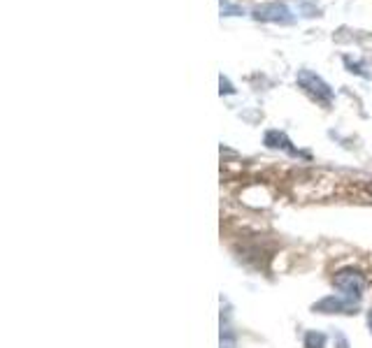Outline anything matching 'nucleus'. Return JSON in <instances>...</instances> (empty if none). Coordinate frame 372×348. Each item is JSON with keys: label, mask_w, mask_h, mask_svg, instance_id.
<instances>
[{"label": "nucleus", "mask_w": 372, "mask_h": 348, "mask_svg": "<svg viewBox=\"0 0 372 348\" xmlns=\"http://www.w3.org/2000/svg\"><path fill=\"white\" fill-rule=\"evenodd\" d=\"M295 81H298V86L305 90V93L312 97L314 102L323 104V107H328V104L333 102V88H330L319 74L312 72V70H307V68L298 70V74H295Z\"/></svg>", "instance_id": "1"}, {"label": "nucleus", "mask_w": 372, "mask_h": 348, "mask_svg": "<svg viewBox=\"0 0 372 348\" xmlns=\"http://www.w3.org/2000/svg\"><path fill=\"white\" fill-rule=\"evenodd\" d=\"M333 285L340 290L342 297L351 299V302H361L363 292H365V276L358 269H340L333 276Z\"/></svg>", "instance_id": "2"}, {"label": "nucleus", "mask_w": 372, "mask_h": 348, "mask_svg": "<svg viewBox=\"0 0 372 348\" xmlns=\"http://www.w3.org/2000/svg\"><path fill=\"white\" fill-rule=\"evenodd\" d=\"M254 19L256 21H263V24H281V26H288L293 24V14L288 10L286 5L281 3H265V5H258L254 7Z\"/></svg>", "instance_id": "3"}, {"label": "nucleus", "mask_w": 372, "mask_h": 348, "mask_svg": "<svg viewBox=\"0 0 372 348\" xmlns=\"http://www.w3.org/2000/svg\"><path fill=\"white\" fill-rule=\"evenodd\" d=\"M314 313H344V316H354L358 311V302H351V299L342 297V295H328L319 299L316 304H312Z\"/></svg>", "instance_id": "4"}, {"label": "nucleus", "mask_w": 372, "mask_h": 348, "mask_svg": "<svg viewBox=\"0 0 372 348\" xmlns=\"http://www.w3.org/2000/svg\"><path fill=\"white\" fill-rule=\"evenodd\" d=\"M265 144L270 146V149H281V151H288V153H293V156H298V151L291 146V139H288L281 130H268Z\"/></svg>", "instance_id": "5"}, {"label": "nucleus", "mask_w": 372, "mask_h": 348, "mask_svg": "<svg viewBox=\"0 0 372 348\" xmlns=\"http://www.w3.org/2000/svg\"><path fill=\"white\" fill-rule=\"evenodd\" d=\"M302 346H305V348H326V334L316 332V330H309V332H305Z\"/></svg>", "instance_id": "6"}, {"label": "nucleus", "mask_w": 372, "mask_h": 348, "mask_svg": "<svg viewBox=\"0 0 372 348\" xmlns=\"http://www.w3.org/2000/svg\"><path fill=\"white\" fill-rule=\"evenodd\" d=\"M222 348H235V337H233L231 327L222 325Z\"/></svg>", "instance_id": "7"}, {"label": "nucleus", "mask_w": 372, "mask_h": 348, "mask_svg": "<svg viewBox=\"0 0 372 348\" xmlns=\"http://www.w3.org/2000/svg\"><path fill=\"white\" fill-rule=\"evenodd\" d=\"M222 14H226V17H238V14H242V7L233 5L231 0H222Z\"/></svg>", "instance_id": "8"}, {"label": "nucleus", "mask_w": 372, "mask_h": 348, "mask_svg": "<svg viewBox=\"0 0 372 348\" xmlns=\"http://www.w3.org/2000/svg\"><path fill=\"white\" fill-rule=\"evenodd\" d=\"M219 84H222V95H233L235 93V88H233V84L226 79V77L222 74V79H219Z\"/></svg>", "instance_id": "9"}, {"label": "nucleus", "mask_w": 372, "mask_h": 348, "mask_svg": "<svg viewBox=\"0 0 372 348\" xmlns=\"http://www.w3.org/2000/svg\"><path fill=\"white\" fill-rule=\"evenodd\" d=\"M335 348H349L347 337H344V334H340V332L335 334Z\"/></svg>", "instance_id": "10"}, {"label": "nucleus", "mask_w": 372, "mask_h": 348, "mask_svg": "<svg viewBox=\"0 0 372 348\" xmlns=\"http://www.w3.org/2000/svg\"><path fill=\"white\" fill-rule=\"evenodd\" d=\"M368 327H370V334H372V309L368 311Z\"/></svg>", "instance_id": "11"}]
</instances>
